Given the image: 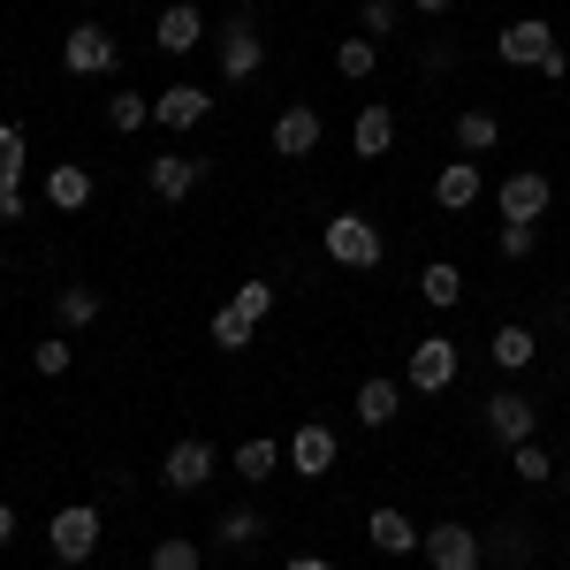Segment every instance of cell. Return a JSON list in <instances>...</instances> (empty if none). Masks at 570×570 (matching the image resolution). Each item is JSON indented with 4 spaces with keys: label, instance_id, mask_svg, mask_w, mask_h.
Instances as JSON below:
<instances>
[{
    "label": "cell",
    "instance_id": "6da1fadb",
    "mask_svg": "<svg viewBox=\"0 0 570 570\" xmlns=\"http://www.w3.org/2000/svg\"><path fill=\"white\" fill-rule=\"evenodd\" d=\"M327 259L351 266V274H365V266L389 259V236H381L365 214H327Z\"/></svg>",
    "mask_w": 570,
    "mask_h": 570
},
{
    "label": "cell",
    "instance_id": "7a4b0ae2",
    "mask_svg": "<svg viewBox=\"0 0 570 570\" xmlns=\"http://www.w3.org/2000/svg\"><path fill=\"white\" fill-rule=\"evenodd\" d=\"M99 540H107V525H99V510H91V502H69V510H53V525H46V548H53V563H91V556H99Z\"/></svg>",
    "mask_w": 570,
    "mask_h": 570
},
{
    "label": "cell",
    "instance_id": "3957f363",
    "mask_svg": "<svg viewBox=\"0 0 570 570\" xmlns=\"http://www.w3.org/2000/svg\"><path fill=\"white\" fill-rule=\"evenodd\" d=\"M419 556H426V570H480L487 563V540L472 525H456V518H441V525L419 532Z\"/></svg>",
    "mask_w": 570,
    "mask_h": 570
},
{
    "label": "cell",
    "instance_id": "277c9868",
    "mask_svg": "<svg viewBox=\"0 0 570 570\" xmlns=\"http://www.w3.org/2000/svg\"><path fill=\"white\" fill-rule=\"evenodd\" d=\"M456 373H464V357H456V343H449V335H419V343H411L403 381H411L419 395H449V389H456Z\"/></svg>",
    "mask_w": 570,
    "mask_h": 570
},
{
    "label": "cell",
    "instance_id": "5b68a950",
    "mask_svg": "<svg viewBox=\"0 0 570 570\" xmlns=\"http://www.w3.org/2000/svg\"><path fill=\"white\" fill-rule=\"evenodd\" d=\"M115 61H122V39H115L107 23H77V31L61 39V69H69V77H107Z\"/></svg>",
    "mask_w": 570,
    "mask_h": 570
},
{
    "label": "cell",
    "instance_id": "8992f818",
    "mask_svg": "<svg viewBox=\"0 0 570 570\" xmlns=\"http://www.w3.org/2000/svg\"><path fill=\"white\" fill-rule=\"evenodd\" d=\"M214 441L206 434H183L176 449H168V456H160V480H168V494H198V487L214 480Z\"/></svg>",
    "mask_w": 570,
    "mask_h": 570
},
{
    "label": "cell",
    "instance_id": "52a82bcc",
    "mask_svg": "<svg viewBox=\"0 0 570 570\" xmlns=\"http://www.w3.org/2000/svg\"><path fill=\"white\" fill-rule=\"evenodd\" d=\"M259 69H266V39L252 31V16H228L220 23V77L228 85H252Z\"/></svg>",
    "mask_w": 570,
    "mask_h": 570
},
{
    "label": "cell",
    "instance_id": "ba28073f",
    "mask_svg": "<svg viewBox=\"0 0 570 570\" xmlns=\"http://www.w3.org/2000/svg\"><path fill=\"white\" fill-rule=\"evenodd\" d=\"M480 411H487V434L502 441V449L532 441V426H540V403H532V395H518V389H494Z\"/></svg>",
    "mask_w": 570,
    "mask_h": 570
},
{
    "label": "cell",
    "instance_id": "9c48e42d",
    "mask_svg": "<svg viewBox=\"0 0 570 570\" xmlns=\"http://www.w3.org/2000/svg\"><path fill=\"white\" fill-rule=\"evenodd\" d=\"M494 206H502V220H540L548 206H556V183L540 176V168H518V176H502V190H494Z\"/></svg>",
    "mask_w": 570,
    "mask_h": 570
},
{
    "label": "cell",
    "instance_id": "30bf717a",
    "mask_svg": "<svg viewBox=\"0 0 570 570\" xmlns=\"http://www.w3.org/2000/svg\"><path fill=\"white\" fill-rule=\"evenodd\" d=\"M335 456H343V441L327 419H305L297 434H289V472H305V480H327L335 472Z\"/></svg>",
    "mask_w": 570,
    "mask_h": 570
},
{
    "label": "cell",
    "instance_id": "8fae6325",
    "mask_svg": "<svg viewBox=\"0 0 570 570\" xmlns=\"http://www.w3.org/2000/svg\"><path fill=\"white\" fill-rule=\"evenodd\" d=\"M320 137H327L320 107H282V115H274V130H266V145H274L282 160H305V153H320Z\"/></svg>",
    "mask_w": 570,
    "mask_h": 570
},
{
    "label": "cell",
    "instance_id": "7c38bea8",
    "mask_svg": "<svg viewBox=\"0 0 570 570\" xmlns=\"http://www.w3.org/2000/svg\"><path fill=\"white\" fill-rule=\"evenodd\" d=\"M494 53H502L510 69H540V61L556 53V31H548L540 16H518V23H502V39H494Z\"/></svg>",
    "mask_w": 570,
    "mask_h": 570
},
{
    "label": "cell",
    "instance_id": "4fadbf2b",
    "mask_svg": "<svg viewBox=\"0 0 570 570\" xmlns=\"http://www.w3.org/2000/svg\"><path fill=\"white\" fill-rule=\"evenodd\" d=\"M198 183H206V160H190V153H160V160L145 168V190H153L160 206H183Z\"/></svg>",
    "mask_w": 570,
    "mask_h": 570
},
{
    "label": "cell",
    "instance_id": "5bb4252c",
    "mask_svg": "<svg viewBox=\"0 0 570 570\" xmlns=\"http://www.w3.org/2000/svg\"><path fill=\"white\" fill-rule=\"evenodd\" d=\"M206 115H214V99H206V91L198 85H168L160 91V99H153V122H160V130H206Z\"/></svg>",
    "mask_w": 570,
    "mask_h": 570
},
{
    "label": "cell",
    "instance_id": "9a60e30c",
    "mask_svg": "<svg viewBox=\"0 0 570 570\" xmlns=\"http://www.w3.org/2000/svg\"><path fill=\"white\" fill-rule=\"evenodd\" d=\"M480 198H487V176H480V160H449V168L434 176V206H441V214H472Z\"/></svg>",
    "mask_w": 570,
    "mask_h": 570
},
{
    "label": "cell",
    "instance_id": "2e32d148",
    "mask_svg": "<svg viewBox=\"0 0 570 570\" xmlns=\"http://www.w3.org/2000/svg\"><path fill=\"white\" fill-rule=\"evenodd\" d=\"M153 46H160V53H198V46H206V8H190V0L160 8V23H153Z\"/></svg>",
    "mask_w": 570,
    "mask_h": 570
},
{
    "label": "cell",
    "instance_id": "e0dca14e",
    "mask_svg": "<svg viewBox=\"0 0 570 570\" xmlns=\"http://www.w3.org/2000/svg\"><path fill=\"white\" fill-rule=\"evenodd\" d=\"M419 532H426V525H411L395 502H381V510L365 518V540H373L381 556H419Z\"/></svg>",
    "mask_w": 570,
    "mask_h": 570
},
{
    "label": "cell",
    "instance_id": "ac0fdd59",
    "mask_svg": "<svg viewBox=\"0 0 570 570\" xmlns=\"http://www.w3.org/2000/svg\"><path fill=\"white\" fill-rule=\"evenodd\" d=\"M449 137H456V153H464V160H480V153L502 145V122H494L487 107H464V115H449Z\"/></svg>",
    "mask_w": 570,
    "mask_h": 570
},
{
    "label": "cell",
    "instance_id": "d6986e66",
    "mask_svg": "<svg viewBox=\"0 0 570 570\" xmlns=\"http://www.w3.org/2000/svg\"><path fill=\"white\" fill-rule=\"evenodd\" d=\"M357 426H395V411H403V389H395L389 373H373V381H357Z\"/></svg>",
    "mask_w": 570,
    "mask_h": 570
},
{
    "label": "cell",
    "instance_id": "ffe728a7",
    "mask_svg": "<svg viewBox=\"0 0 570 570\" xmlns=\"http://www.w3.org/2000/svg\"><path fill=\"white\" fill-rule=\"evenodd\" d=\"M91 190H99V183H91V168H77V160H69V168H53V176H46V206H53V214H85Z\"/></svg>",
    "mask_w": 570,
    "mask_h": 570
},
{
    "label": "cell",
    "instance_id": "44dd1931",
    "mask_svg": "<svg viewBox=\"0 0 570 570\" xmlns=\"http://www.w3.org/2000/svg\"><path fill=\"white\" fill-rule=\"evenodd\" d=\"M487 357H494L502 373H525L532 357H540V335H532L525 320H510V327H494V343H487Z\"/></svg>",
    "mask_w": 570,
    "mask_h": 570
},
{
    "label": "cell",
    "instance_id": "7402d4cb",
    "mask_svg": "<svg viewBox=\"0 0 570 570\" xmlns=\"http://www.w3.org/2000/svg\"><path fill=\"white\" fill-rule=\"evenodd\" d=\"M351 145H357V160H389V145H395V115H389V107H357Z\"/></svg>",
    "mask_w": 570,
    "mask_h": 570
},
{
    "label": "cell",
    "instance_id": "603a6c76",
    "mask_svg": "<svg viewBox=\"0 0 570 570\" xmlns=\"http://www.w3.org/2000/svg\"><path fill=\"white\" fill-rule=\"evenodd\" d=\"M419 297H426V305H434V312H456V305H464V266L434 259V266H426V274H419Z\"/></svg>",
    "mask_w": 570,
    "mask_h": 570
},
{
    "label": "cell",
    "instance_id": "cb8c5ba5",
    "mask_svg": "<svg viewBox=\"0 0 570 570\" xmlns=\"http://www.w3.org/2000/svg\"><path fill=\"white\" fill-rule=\"evenodd\" d=\"M282 456H289V449H282V441H274V434H252V441H244V449H236V480L266 487V472H282Z\"/></svg>",
    "mask_w": 570,
    "mask_h": 570
},
{
    "label": "cell",
    "instance_id": "d4e9b609",
    "mask_svg": "<svg viewBox=\"0 0 570 570\" xmlns=\"http://www.w3.org/2000/svg\"><path fill=\"white\" fill-rule=\"evenodd\" d=\"M373 69H381V39H365V31H357V39H343V46H335V77L365 85Z\"/></svg>",
    "mask_w": 570,
    "mask_h": 570
},
{
    "label": "cell",
    "instance_id": "484cf974",
    "mask_svg": "<svg viewBox=\"0 0 570 570\" xmlns=\"http://www.w3.org/2000/svg\"><path fill=\"white\" fill-rule=\"evenodd\" d=\"M145 122H153V99H145V91H115V99H107V130H145Z\"/></svg>",
    "mask_w": 570,
    "mask_h": 570
},
{
    "label": "cell",
    "instance_id": "4316f807",
    "mask_svg": "<svg viewBox=\"0 0 570 570\" xmlns=\"http://www.w3.org/2000/svg\"><path fill=\"white\" fill-rule=\"evenodd\" d=\"M510 472H518L525 487H548L556 480V456H548L540 441H518V449H510Z\"/></svg>",
    "mask_w": 570,
    "mask_h": 570
},
{
    "label": "cell",
    "instance_id": "83f0119b",
    "mask_svg": "<svg viewBox=\"0 0 570 570\" xmlns=\"http://www.w3.org/2000/svg\"><path fill=\"white\" fill-rule=\"evenodd\" d=\"M145 570H206V556H198V540H183V532H168L160 548H153V563Z\"/></svg>",
    "mask_w": 570,
    "mask_h": 570
},
{
    "label": "cell",
    "instance_id": "f1b7e54d",
    "mask_svg": "<svg viewBox=\"0 0 570 570\" xmlns=\"http://www.w3.org/2000/svg\"><path fill=\"white\" fill-rule=\"evenodd\" d=\"M0 190H23V122H0Z\"/></svg>",
    "mask_w": 570,
    "mask_h": 570
},
{
    "label": "cell",
    "instance_id": "f546056e",
    "mask_svg": "<svg viewBox=\"0 0 570 570\" xmlns=\"http://www.w3.org/2000/svg\"><path fill=\"white\" fill-rule=\"evenodd\" d=\"M53 320H61V327H91V320H99V289H61V297H53Z\"/></svg>",
    "mask_w": 570,
    "mask_h": 570
},
{
    "label": "cell",
    "instance_id": "4dcf8cb0",
    "mask_svg": "<svg viewBox=\"0 0 570 570\" xmlns=\"http://www.w3.org/2000/svg\"><path fill=\"white\" fill-rule=\"evenodd\" d=\"M206 335H214L220 351H252V320H244V312H228V305L206 320Z\"/></svg>",
    "mask_w": 570,
    "mask_h": 570
},
{
    "label": "cell",
    "instance_id": "1f68e13d",
    "mask_svg": "<svg viewBox=\"0 0 570 570\" xmlns=\"http://www.w3.org/2000/svg\"><path fill=\"white\" fill-rule=\"evenodd\" d=\"M395 23H403L395 0H357V31H365V39H395Z\"/></svg>",
    "mask_w": 570,
    "mask_h": 570
},
{
    "label": "cell",
    "instance_id": "d6a6232c",
    "mask_svg": "<svg viewBox=\"0 0 570 570\" xmlns=\"http://www.w3.org/2000/svg\"><path fill=\"white\" fill-rule=\"evenodd\" d=\"M259 532H266L259 510H220V548H252Z\"/></svg>",
    "mask_w": 570,
    "mask_h": 570
},
{
    "label": "cell",
    "instance_id": "836d02e7",
    "mask_svg": "<svg viewBox=\"0 0 570 570\" xmlns=\"http://www.w3.org/2000/svg\"><path fill=\"white\" fill-rule=\"evenodd\" d=\"M228 312H244V320L259 327L266 312H274V289H266V282H236V297H228Z\"/></svg>",
    "mask_w": 570,
    "mask_h": 570
},
{
    "label": "cell",
    "instance_id": "e575fe53",
    "mask_svg": "<svg viewBox=\"0 0 570 570\" xmlns=\"http://www.w3.org/2000/svg\"><path fill=\"white\" fill-rule=\"evenodd\" d=\"M69 357H77V351H69V335H46L39 351H31V365H39L46 381H53V373H69Z\"/></svg>",
    "mask_w": 570,
    "mask_h": 570
},
{
    "label": "cell",
    "instance_id": "d590c367",
    "mask_svg": "<svg viewBox=\"0 0 570 570\" xmlns=\"http://www.w3.org/2000/svg\"><path fill=\"white\" fill-rule=\"evenodd\" d=\"M532 244H540V236H532L525 220H502V236H494V252H502V259H532Z\"/></svg>",
    "mask_w": 570,
    "mask_h": 570
},
{
    "label": "cell",
    "instance_id": "8d00e7d4",
    "mask_svg": "<svg viewBox=\"0 0 570 570\" xmlns=\"http://www.w3.org/2000/svg\"><path fill=\"white\" fill-rule=\"evenodd\" d=\"M487 556H502V563H525V525H502V532H480Z\"/></svg>",
    "mask_w": 570,
    "mask_h": 570
},
{
    "label": "cell",
    "instance_id": "74e56055",
    "mask_svg": "<svg viewBox=\"0 0 570 570\" xmlns=\"http://www.w3.org/2000/svg\"><path fill=\"white\" fill-rule=\"evenodd\" d=\"M289 570H335L327 556H289Z\"/></svg>",
    "mask_w": 570,
    "mask_h": 570
},
{
    "label": "cell",
    "instance_id": "f35d334b",
    "mask_svg": "<svg viewBox=\"0 0 570 570\" xmlns=\"http://www.w3.org/2000/svg\"><path fill=\"white\" fill-rule=\"evenodd\" d=\"M411 8H419V16H449L456 0H411Z\"/></svg>",
    "mask_w": 570,
    "mask_h": 570
},
{
    "label": "cell",
    "instance_id": "ab89813d",
    "mask_svg": "<svg viewBox=\"0 0 570 570\" xmlns=\"http://www.w3.org/2000/svg\"><path fill=\"white\" fill-rule=\"evenodd\" d=\"M8 540H16V510L0 502V548H8Z\"/></svg>",
    "mask_w": 570,
    "mask_h": 570
},
{
    "label": "cell",
    "instance_id": "60d3db41",
    "mask_svg": "<svg viewBox=\"0 0 570 570\" xmlns=\"http://www.w3.org/2000/svg\"><path fill=\"white\" fill-rule=\"evenodd\" d=\"M252 8H259V0H236V16H252Z\"/></svg>",
    "mask_w": 570,
    "mask_h": 570
},
{
    "label": "cell",
    "instance_id": "b9f144b4",
    "mask_svg": "<svg viewBox=\"0 0 570 570\" xmlns=\"http://www.w3.org/2000/svg\"><path fill=\"white\" fill-rule=\"evenodd\" d=\"M130 8H145V0H130Z\"/></svg>",
    "mask_w": 570,
    "mask_h": 570
}]
</instances>
